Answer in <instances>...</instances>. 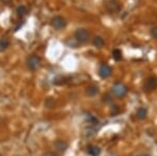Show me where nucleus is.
<instances>
[{
	"instance_id": "f257e3e1",
	"label": "nucleus",
	"mask_w": 157,
	"mask_h": 156,
	"mask_svg": "<svg viewBox=\"0 0 157 156\" xmlns=\"http://www.w3.org/2000/svg\"><path fill=\"white\" fill-rule=\"evenodd\" d=\"M112 92L115 97H123L127 94L128 89H127V87H126L124 84H121V83H116V84L113 85V87H112Z\"/></svg>"
},
{
	"instance_id": "f03ea898",
	"label": "nucleus",
	"mask_w": 157,
	"mask_h": 156,
	"mask_svg": "<svg viewBox=\"0 0 157 156\" xmlns=\"http://www.w3.org/2000/svg\"><path fill=\"white\" fill-rule=\"evenodd\" d=\"M157 88V78L155 77H150L146 80L144 83V89L147 92H151L153 90H155Z\"/></svg>"
},
{
	"instance_id": "7ed1b4c3",
	"label": "nucleus",
	"mask_w": 157,
	"mask_h": 156,
	"mask_svg": "<svg viewBox=\"0 0 157 156\" xmlns=\"http://www.w3.org/2000/svg\"><path fill=\"white\" fill-rule=\"evenodd\" d=\"M75 39H77L78 42L85 43V42H87L88 39H89V32L85 29H77V32H75Z\"/></svg>"
},
{
	"instance_id": "20e7f679",
	"label": "nucleus",
	"mask_w": 157,
	"mask_h": 156,
	"mask_svg": "<svg viewBox=\"0 0 157 156\" xmlns=\"http://www.w3.org/2000/svg\"><path fill=\"white\" fill-rule=\"evenodd\" d=\"M105 6L110 13H117L121 10V3L117 0H106Z\"/></svg>"
},
{
	"instance_id": "39448f33",
	"label": "nucleus",
	"mask_w": 157,
	"mask_h": 156,
	"mask_svg": "<svg viewBox=\"0 0 157 156\" xmlns=\"http://www.w3.org/2000/svg\"><path fill=\"white\" fill-rule=\"evenodd\" d=\"M52 26L54 27L55 29H62L66 26V20H65L63 17H55L52 20Z\"/></svg>"
},
{
	"instance_id": "423d86ee",
	"label": "nucleus",
	"mask_w": 157,
	"mask_h": 156,
	"mask_svg": "<svg viewBox=\"0 0 157 156\" xmlns=\"http://www.w3.org/2000/svg\"><path fill=\"white\" fill-rule=\"evenodd\" d=\"M40 64H41V60H40V58L37 56H32L29 58V60H27V66H29V68L32 70H36L37 68H39Z\"/></svg>"
},
{
	"instance_id": "0eeeda50",
	"label": "nucleus",
	"mask_w": 157,
	"mask_h": 156,
	"mask_svg": "<svg viewBox=\"0 0 157 156\" xmlns=\"http://www.w3.org/2000/svg\"><path fill=\"white\" fill-rule=\"evenodd\" d=\"M111 74H112V69H111V67L108 64L101 65L100 69H98V74H100V77L102 79H107V78L110 77Z\"/></svg>"
},
{
	"instance_id": "6e6552de",
	"label": "nucleus",
	"mask_w": 157,
	"mask_h": 156,
	"mask_svg": "<svg viewBox=\"0 0 157 156\" xmlns=\"http://www.w3.org/2000/svg\"><path fill=\"white\" fill-rule=\"evenodd\" d=\"M87 152L91 156H98L101 154V148H98V146H89L87 148Z\"/></svg>"
},
{
	"instance_id": "1a4fd4ad",
	"label": "nucleus",
	"mask_w": 157,
	"mask_h": 156,
	"mask_svg": "<svg viewBox=\"0 0 157 156\" xmlns=\"http://www.w3.org/2000/svg\"><path fill=\"white\" fill-rule=\"evenodd\" d=\"M93 45H94L95 47H98V48H101V47H103L104 45H105V40L103 39L102 37H94V39H93Z\"/></svg>"
},
{
	"instance_id": "9d476101",
	"label": "nucleus",
	"mask_w": 157,
	"mask_h": 156,
	"mask_svg": "<svg viewBox=\"0 0 157 156\" xmlns=\"http://www.w3.org/2000/svg\"><path fill=\"white\" fill-rule=\"evenodd\" d=\"M86 93H87L89 97H94L98 93V88L97 86H90L87 88L86 90Z\"/></svg>"
},
{
	"instance_id": "9b49d317",
	"label": "nucleus",
	"mask_w": 157,
	"mask_h": 156,
	"mask_svg": "<svg viewBox=\"0 0 157 156\" xmlns=\"http://www.w3.org/2000/svg\"><path fill=\"white\" fill-rule=\"evenodd\" d=\"M9 46H10L9 39H6V38H2V39H0V51L6 50Z\"/></svg>"
},
{
	"instance_id": "f8f14e48",
	"label": "nucleus",
	"mask_w": 157,
	"mask_h": 156,
	"mask_svg": "<svg viewBox=\"0 0 157 156\" xmlns=\"http://www.w3.org/2000/svg\"><path fill=\"white\" fill-rule=\"evenodd\" d=\"M55 146H56V148H57V150H59V151H65L67 149V144L65 142H63V140H58L57 143L55 144Z\"/></svg>"
},
{
	"instance_id": "ddd939ff",
	"label": "nucleus",
	"mask_w": 157,
	"mask_h": 156,
	"mask_svg": "<svg viewBox=\"0 0 157 156\" xmlns=\"http://www.w3.org/2000/svg\"><path fill=\"white\" fill-rule=\"evenodd\" d=\"M136 116H137L139 120L146 119V116H147V109H145V108H139V109L137 110V112H136Z\"/></svg>"
},
{
	"instance_id": "4468645a",
	"label": "nucleus",
	"mask_w": 157,
	"mask_h": 156,
	"mask_svg": "<svg viewBox=\"0 0 157 156\" xmlns=\"http://www.w3.org/2000/svg\"><path fill=\"white\" fill-rule=\"evenodd\" d=\"M121 51L120 49H114L112 51V58L115 60V61H120V60H121Z\"/></svg>"
},
{
	"instance_id": "2eb2a0df",
	"label": "nucleus",
	"mask_w": 157,
	"mask_h": 156,
	"mask_svg": "<svg viewBox=\"0 0 157 156\" xmlns=\"http://www.w3.org/2000/svg\"><path fill=\"white\" fill-rule=\"evenodd\" d=\"M150 32H151V36H152V37L155 38V39H157V26L152 27Z\"/></svg>"
},
{
	"instance_id": "dca6fc26",
	"label": "nucleus",
	"mask_w": 157,
	"mask_h": 156,
	"mask_svg": "<svg viewBox=\"0 0 157 156\" xmlns=\"http://www.w3.org/2000/svg\"><path fill=\"white\" fill-rule=\"evenodd\" d=\"M25 11H26V9H25L24 6H20L19 9H18V13H19V14H22V13H24Z\"/></svg>"
},
{
	"instance_id": "f3484780",
	"label": "nucleus",
	"mask_w": 157,
	"mask_h": 156,
	"mask_svg": "<svg viewBox=\"0 0 157 156\" xmlns=\"http://www.w3.org/2000/svg\"><path fill=\"white\" fill-rule=\"evenodd\" d=\"M43 156H59V155H57L56 153H52V152H47V153H45Z\"/></svg>"
},
{
	"instance_id": "a211bd4d",
	"label": "nucleus",
	"mask_w": 157,
	"mask_h": 156,
	"mask_svg": "<svg viewBox=\"0 0 157 156\" xmlns=\"http://www.w3.org/2000/svg\"><path fill=\"white\" fill-rule=\"evenodd\" d=\"M2 2H3V3H10V2L12 1V0H1Z\"/></svg>"
}]
</instances>
